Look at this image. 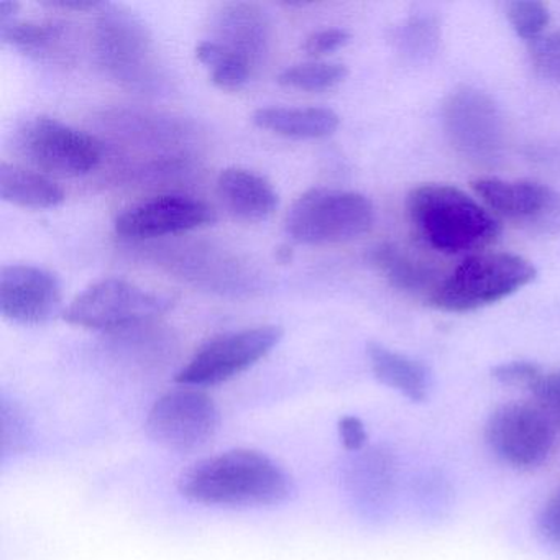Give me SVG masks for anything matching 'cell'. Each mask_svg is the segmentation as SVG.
<instances>
[{"mask_svg":"<svg viewBox=\"0 0 560 560\" xmlns=\"http://www.w3.org/2000/svg\"><path fill=\"white\" fill-rule=\"evenodd\" d=\"M179 493L209 506H271L293 494L290 475L268 455L247 448L196 462L183 471Z\"/></svg>","mask_w":560,"mask_h":560,"instance_id":"obj_1","label":"cell"},{"mask_svg":"<svg viewBox=\"0 0 560 560\" xmlns=\"http://www.w3.org/2000/svg\"><path fill=\"white\" fill-rule=\"evenodd\" d=\"M254 68L237 55H231L224 63L211 70V81L224 91H238L250 80Z\"/></svg>","mask_w":560,"mask_h":560,"instance_id":"obj_28","label":"cell"},{"mask_svg":"<svg viewBox=\"0 0 560 560\" xmlns=\"http://www.w3.org/2000/svg\"><path fill=\"white\" fill-rule=\"evenodd\" d=\"M218 406L199 389H175L166 393L150 409L147 434L162 447L173 452H192L208 444L219 429Z\"/></svg>","mask_w":560,"mask_h":560,"instance_id":"obj_11","label":"cell"},{"mask_svg":"<svg viewBox=\"0 0 560 560\" xmlns=\"http://www.w3.org/2000/svg\"><path fill=\"white\" fill-rule=\"evenodd\" d=\"M339 434L347 451H360L366 444L365 425L355 416H343L339 422Z\"/></svg>","mask_w":560,"mask_h":560,"instance_id":"obj_32","label":"cell"},{"mask_svg":"<svg viewBox=\"0 0 560 560\" xmlns=\"http://www.w3.org/2000/svg\"><path fill=\"white\" fill-rule=\"evenodd\" d=\"M283 339L278 326H258L222 334L201 347L179 370L176 382L185 386H214L234 378L268 355Z\"/></svg>","mask_w":560,"mask_h":560,"instance_id":"obj_8","label":"cell"},{"mask_svg":"<svg viewBox=\"0 0 560 560\" xmlns=\"http://www.w3.org/2000/svg\"><path fill=\"white\" fill-rule=\"evenodd\" d=\"M252 120L260 129L296 140L324 139L340 126V117L327 107H264Z\"/></svg>","mask_w":560,"mask_h":560,"instance_id":"obj_18","label":"cell"},{"mask_svg":"<svg viewBox=\"0 0 560 560\" xmlns=\"http://www.w3.org/2000/svg\"><path fill=\"white\" fill-rule=\"evenodd\" d=\"M349 42L350 34L343 28H324V31L314 32L304 40L303 50L310 57H323V55L340 50Z\"/></svg>","mask_w":560,"mask_h":560,"instance_id":"obj_30","label":"cell"},{"mask_svg":"<svg viewBox=\"0 0 560 560\" xmlns=\"http://www.w3.org/2000/svg\"><path fill=\"white\" fill-rule=\"evenodd\" d=\"M19 145L25 159L47 173L83 176L103 160V143L96 137L51 117H35L21 130Z\"/></svg>","mask_w":560,"mask_h":560,"instance_id":"obj_10","label":"cell"},{"mask_svg":"<svg viewBox=\"0 0 560 560\" xmlns=\"http://www.w3.org/2000/svg\"><path fill=\"white\" fill-rule=\"evenodd\" d=\"M537 523L542 536L553 546L560 547V488L544 504Z\"/></svg>","mask_w":560,"mask_h":560,"instance_id":"obj_31","label":"cell"},{"mask_svg":"<svg viewBox=\"0 0 560 560\" xmlns=\"http://www.w3.org/2000/svg\"><path fill=\"white\" fill-rule=\"evenodd\" d=\"M21 4L12 2V0H4L0 2V24H8V22L15 21Z\"/></svg>","mask_w":560,"mask_h":560,"instance_id":"obj_34","label":"cell"},{"mask_svg":"<svg viewBox=\"0 0 560 560\" xmlns=\"http://www.w3.org/2000/svg\"><path fill=\"white\" fill-rule=\"evenodd\" d=\"M219 38L232 54L247 61L252 68L260 63L270 47V22L264 11L254 4H228L218 15Z\"/></svg>","mask_w":560,"mask_h":560,"instance_id":"obj_15","label":"cell"},{"mask_svg":"<svg viewBox=\"0 0 560 560\" xmlns=\"http://www.w3.org/2000/svg\"><path fill=\"white\" fill-rule=\"evenodd\" d=\"M0 196L5 202L25 209H54L67 199L63 188L54 179L8 162L0 163Z\"/></svg>","mask_w":560,"mask_h":560,"instance_id":"obj_20","label":"cell"},{"mask_svg":"<svg viewBox=\"0 0 560 560\" xmlns=\"http://www.w3.org/2000/svg\"><path fill=\"white\" fill-rule=\"evenodd\" d=\"M366 359L373 375L383 385L401 393L412 402H422L428 398L429 372L424 363L378 342L366 346Z\"/></svg>","mask_w":560,"mask_h":560,"instance_id":"obj_19","label":"cell"},{"mask_svg":"<svg viewBox=\"0 0 560 560\" xmlns=\"http://www.w3.org/2000/svg\"><path fill=\"white\" fill-rule=\"evenodd\" d=\"M534 406L549 419L550 424L560 429V372L542 373L530 389Z\"/></svg>","mask_w":560,"mask_h":560,"instance_id":"obj_26","label":"cell"},{"mask_svg":"<svg viewBox=\"0 0 560 560\" xmlns=\"http://www.w3.org/2000/svg\"><path fill=\"white\" fill-rule=\"evenodd\" d=\"M557 429L534 405L506 402L498 406L485 424L490 451L513 468L529 470L549 458Z\"/></svg>","mask_w":560,"mask_h":560,"instance_id":"obj_9","label":"cell"},{"mask_svg":"<svg viewBox=\"0 0 560 560\" xmlns=\"http://www.w3.org/2000/svg\"><path fill=\"white\" fill-rule=\"evenodd\" d=\"M215 212L201 199L162 195L139 202L117 215V234L130 241H149L214 224Z\"/></svg>","mask_w":560,"mask_h":560,"instance_id":"obj_13","label":"cell"},{"mask_svg":"<svg viewBox=\"0 0 560 560\" xmlns=\"http://www.w3.org/2000/svg\"><path fill=\"white\" fill-rule=\"evenodd\" d=\"M373 221L375 209L366 196L314 188L293 202L284 228L298 244L330 245L355 241L372 229Z\"/></svg>","mask_w":560,"mask_h":560,"instance_id":"obj_4","label":"cell"},{"mask_svg":"<svg viewBox=\"0 0 560 560\" xmlns=\"http://www.w3.org/2000/svg\"><path fill=\"white\" fill-rule=\"evenodd\" d=\"M406 214L416 238L444 255L478 254L501 232L500 219L483 205L455 186L439 183L411 189Z\"/></svg>","mask_w":560,"mask_h":560,"instance_id":"obj_2","label":"cell"},{"mask_svg":"<svg viewBox=\"0 0 560 560\" xmlns=\"http://www.w3.org/2000/svg\"><path fill=\"white\" fill-rule=\"evenodd\" d=\"M45 8L63 9V11H97L103 8L104 2L97 0H47L42 2Z\"/></svg>","mask_w":560,"mask_h":560,"instance_id":"obj_33","label":"cell"},{"mask_svg":"<svg viewBox=\"0 0 560 560\" xmlns=\"http://www.w3.org/2000/svg\"><path fill=\"white\" fill-rule=\"evenodd\" d=\"M536 275V267L521 255L478 252L444 278L429 304L445 313H470L511 296Z\"/></svg>","mask_w":560,"mask_h":560,"instance_id":"obj_3","label":"cell"},{"mask_svg":"<svg viewBox=\"0 0 560 560\" xmlns=\"http://www.w3.org/2000/svg\"><path fill=\"white\" fill-rule=\"evenodd\" d=\"M442 122L451 145L475 163H493L504 149V124L493 97L477 88L452 91L442 107Z\"/></svg>","mask_w":560,"mask_h":560,"instance_id":"obj_7","label":"cell"},{"mask_svg":"<svg viewBox=\"0 0 560 560\" xmlns=\"http://www.w3.org/2000/svg\"><path fill=\"white\" fill-rule=\"evenodd\" d=\"M57 275L35 265H8L0 271V313L12 323H47L61 306Z\"/></svg>","mask_w":560,"mask_h":560,"instance_id":"obj_14","label":"cell"},{"mask_svg":"<svg viewBox=\"0 0 560 560\" xmlns=\"http://www.w3.org/2000/svg\"><path fill=\"white\" fill-rule=\"evenodd\" d=\"M370 260L396 290L425 296L428 301L444 281L441 270L431 260L388 242L373 248Z\"/></svg>","mask_w":560,"mask_h":560,"instance_id":"obj_16","label":"cell"},{"mask_svg":"<svg viewBox=\"0 0 560 560\" xmlns=\"http://www.w3.org/2000/svg\"><path fill=\"white\" fill-rule=\"evenodd\" d=\"M218 195L232 214L248 222L265 221L278 208V195L271 183L237 166L219 173Z\"/></svg>","mask_w":560,"mask_h":560,"instance_id":"obj_17","label":"cell"},{"mask_svg":"<svg viewBox=\"0 0 560 560\" xmlns=\"http://www.w3.org/2000/svg\"><path fill=\"white\" fill-rule=\"evenodd\" d=\"M529 58L537 74L560 84V34L530 42Z\"/></svg>","mask_w":560,"mask_h":560,"instance_id":"obj_25","label":"cell"},{"mask_svg":"<svg viewBox=\"0 0 560 560\" xmlns=\"http://www.w3.org/2000/svg\"><path fill=\"white\" fill-rule=\"evenodd\" d=\"M65 35V27L54 22L11 21L0 24V38L4 44L34 57L54 50Z\"/></svg>","mask_w":560,"mask_h":560,"instance_id":"obj_21","label":"cell"},{"mask_svg":"<svg viewBox=\"0 0 560 560\" xmlns=\"http://www.w3.org/2000/svg\"><path fill=\"white\" fill-rule=\"evenodd\" d=\"M508 19L517 37L534 42L542 37L549 25V11L537 0H517L508 5Z\"/></svg>","mask_w":560,"mask_h":560,"instance_id":"obj_24","label":"cell"},{"mask_svg":"<svg viewBox=\"0 0 560 560\" xmlns=\"http://www.w3.org/2000/svg\"><path fill=\"white\" fill-rule=\"evenodd\" d=\"M27 439V424L15 406L2 402V451L19 452Z\"/></svg>","mask_w":560,"mask_h":560,"instance_id":"obj_29","label":"cell"},{"mask_svg":"<svg viewBox=\"0 0 560 560\" xmlns=\"http://www.w3.org/2000/svg\"><path fill=\"white\" fill-rule=\"evenodd\" d=\"M395 40L402 57L411 61L428 60L438 50L441 31L435 19L416 15L398 28Z\"/></svg>","mask_w":560,"mask_h":560,"instance_id":"obj_23","label":"cell"},{"mask_svg":"<svg viewBox=\"0 0 560 560\" xmlns=\"http://www.w3.org/2000/svg\"><path fill=\"white\" fill-rule=\"evenodd\" d=\"M542 373L539 365L527 362V360H513V362L500 363L491 369V376L501 385L526 388L529 392Z\"/></svg>","mask_w":560,"mask_h":560,"instance_id":"obj_27","label":"cell"},{"mask_svg":"<svg viewBox=\"0 0 560 560\" xmlns=\"http://www.w3.org/2000/svg\"><path fill=\"white\" fill-rule=\"evenodd\" d=\"M471 189L498 219L530 234L560 235V192L536 182L478 178Z\"/></svg>","mask_w":560,"mask_h":560,"instance_id":"obj_12","label":"cell"},{"mask_svg":"<svg viewBox=\"0 0 560 560\" xmlns=\"http://www.w3.org/2000/svg\"><path fill=\"white\" fill-rule=\"evenodd\" d=\"M173 298L143 290L120 278H106L84 290L63 313L71 326L117 330L166 313Z\"/></svg>","mask_w":560,"mask_h":560,"instance_id":"obj_6","label":"cell"},{"mask_svg":"<svg viewBox=\"0 0 560 560\" xmlns=\"http://www.w3.org/2000/svg\"><path fill=\"white\" fill-rule=\"evenodd\" d=\"M94 44L101 67L117 83L139 91L159 86L160 71L152 37L136 15L104 4Z\"/></svg>","mask_w":560,"mask_h":560,"instance_id":"obj_5","label":"cell"},{"mask_svg":"<svg viewBox=\"0 0 560 560\" xmlns=\"http://www.w3.org/2000/svg\"><path fill=\"white\" fill-rule=\"evenodd\" d=\"M349 70L343 65L330 61H310V63L294 65L278 74V83L291 90L320 91L332 90L346 81Z\"/></svg>","mask_w":560,"mask_h":560,"instance_id":"obj_22","label":"cell"}]
</instances>
